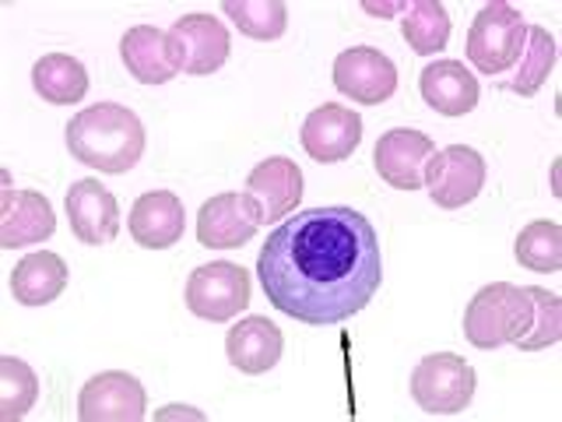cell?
I'll list each match as a JSON object with an SVG mask.
<instances>
[{
    "instance_id": "4",
    "label": "cell",
    "mask_w": 562,
    "mask_h": 422,
    "mask_svg": "<svg viewBox=\"0 0 562 422\" xmlns=\"http://www.w3.org/2000/svg\"><path fill=\"white\" fill-rule=\"evenodd\" d=\"M527 40V22L514 4L492 0L485 4L468 29V60L482 70V75H503L517 64Z\"/></svg>"
},
{
    "instance_id": "27",
    "label": "cell",
    "mask_w": 562,
    "mask_h": 422,
    "mask_svg": "<svg viewBox=\"0 0 562 422\" xmlns=\"http://www.w3.org/2000/svg\"><path fill=\"white\" fill-rule=\"evenodd\" d=\"M555 40L549 29H527V40H524V64L514 78H509V88H514L517 96H535L538 88L549 81L552 67H555Z\"/></svg>"
},
{
    "instance_id": "29",
    "label": "cell",
    "mask_w": 562,
    "mask_h": 422,
    "mask_svg": "<svg viewBox=\"0 0 562 422\" xmlns=\"http://www.w3.org/2000/svg\"><path fill=\"white\" fill-rule=\"evenodd\" d=\"M404 4H362V11H380V18H394V11H401Z\"/></svg>"
},
{
    "instance_id": "30",
    "label": "cell",
    "mask_w": 562,
    "mask_h": 422,
    "mask_svg": "<svg viewBox=\"0 0 562 422\" xmlns=\"http://www.w3.org/2000/svg\"><path fill=\"white\" fill-rule=\"evenodd\" d=\"M169 415H180V412H158V415H155V419H162V422H166V419H169ZM183 415H193V419H204V415H201V412H183Z\"/></svg>"
},
{
    "instance_id": "2",
    "label": "cell",
    "mask_w": 562,
    "mask_h": 422,
    "mask_svg": "<svg viewBox=\"0 0 562 422\" xmlns=\"http://www.w3.org/2000/svg\"><path fill=\"white\" fill-rule=\"evenodd\" d=\"M148 134L134 110L95 102L67 120V152L99 173H131L145 155Z\"/></svg>"
},
{
    "instance_id": "20",
    "label": "cell",
    "mask_w": 562,
    "mask_h": 422,
    "mask_svg": "<svg viewBox=\"0 0 562 422\" xmlns=\"http://www.w3.org/2000/svg\"><path fill=\"white\" fill-rule=\"evenodd\" d=\"M418 92L436 113H443V116H468L482 99L479 78H474L461 60L429 64L418 78Z\"/></svg>"
},
{
    "instance_id": "6",
    "label": "cell",
    "mask_w": 562,
    "mask_h": 422,
    "mask_svg": "<svg viewBox=\"0 0 562 422\" xmlns=\"http://www.w3.org/2000/svg\"><path fill=\"white\" fill-rule=\"evenodd\" d=\"M474 387H479L474 366L457 352H432L412 374V398L429 415L464 412L474 398Z\"/></svg>"
},
{
    "instance_id": "26",
    "label": "cell",
    "mask_w": 562,
    "mask_h": 422,
    "mask_svg": "<svg viewBox=\"0 0 562 422\" xmlns=\"http://www.w3.org/2000/svg\"><path fill=\"white\" fill-rule=\"evenodd\" d=\"M35 398H40V377H35V369L14 356L0 359V419L4 422L25 419Z\"/></svg>"
},
{
    "instance_id": "11",
    "label": "cell",
    "mask_w": 562,
    "mask_h": 422,
    "mask_svg": "<svg viewBox=\"0 0 562 422\" xmlns=\"http://www.w3.org/2000/svg\"><path fill=\"white\" fill-rule=\"evenodd\" d=\"M169 40L176 57H180V70L183 75H215V70L228 60L233 53V40H228L225 25L215 14H183L180 22L169 29Z\"/></svg>"
},
{
    "instance_id": "17",
    "label": "cell",
    "mask_w": 562,
    "mask_h": 422,
    "mask_svg": "<svg viewBox=\"0 0 562 422\" xmlns=\"http://www.w3.org/2000/svg\"><path fill=\"white\" fill-rule=\"evenodd\" d=\"M187 229V208L172 190L140 193L131 208V236L145 251H169Z\"/></svg>"
},
{
    "instance_id": "7",
    "label": "cell",
    "mask_w": 562,
    "mask_h": 422,
    "mask_svg": "<svg viewBox=\"0 0 562 422\" xmlns=\"http://www.w3.org/2000/svg\"><path fill=\"white\" fill-rule=\"evenodd\" d=\"M263 225V208L254 193H215L198 211V243L207 251H239Z\"/></svg>"
},
{
    "instance_id": "24",
    "label": "cell",
    "mask_w": 562,
    "mask_h": 422,
    "mask_svg": "<svg viewBox=\"0 0 562 422\" xmlns=\"http://www.w3.org/2000/svg\"><path fill=\"white\" fill-rule=\"evenodd\" d=\"M514 254H517V264L527 271H541V275L559 271L562 268V225L549 219L524 225L514 243Z\"/></svg>"
},
{
    "instance_id": "25",
    "label": "cell",
    "mask_w": 562,
    "mask_h": 422,
    "mask_svg": "<svg viewBox=\"0 0 562 422\" xmlns=\"http://www.w3.org/2000/svg\"><path fill=\"white\" fill-rule=\"evenodd\" d=\"M222 11L233 18L236 29L250 40H281L289 29V8L281 0H225Z\"/></svg>"
},
{
    "instance_id": "14",
    "label": "cell",
    "mask_w": 562,
    "mask_h": 422,
    "mask_svg": "<svg viewBox=\"0 0 562 422\" xmlns=\"http://www.w3.org/2000/svg\"><path fill=\"white\" fill-rule=\"evenodd\" d=\"M64 208H67V222H70V229H75V236L81 243L102 246V243L116 240V233H120V204L99 180L70 184Z\"/></svg>"
},
{
    "instance_id": "10",
    "label": "cell",
    "mask_w": 562,
    "mask_h": 422,
    "mask_svg": "<svg viewBox=\"0 0 562 422\" xmlns=\"http://www.w3.org/2000/svg\"><path fill=\"white\" fill-rule=\"evenodd\" d=\"M148 409V395L137 377L123 369H105L92 380H85L78 395L81 422H140Z\"/></svg>"
},
{
    "instance_id": "19",
    "label": "cell",
    "mask_w": 562,
    "mask_h": 422,
    "mask_svg": "<svg viewBox=\"0 0 562 422\" xmlns=\"http://www.w3.org/2000/svg\"><path fill=\"white\" fill-rule=\"evenodd\" d=\"M281 352H285V338H281V327L268 316H246V321L233 324L225 338V356L239 374L246 377H260L281 363Z\"/></svg>"
},
{
    "instance_id": "1",
    "label": "cell",
    "mask_w": 562,
    "mask_h": 422,
    "mask_svg": "<svg viewBox=\"0 0 562 422\" xmlns=\"http://www.w3.org/2000/svg\"><path fill=\"white\" fill-rule=\"evenodd\" d=\"M257 278L271 307L313 327L362 313L383 281L373 225L356 208H310L263 240Z\"/></svg>"
},
{
    "instance_id": "22",
    "label": "cell",
    "mask_w": 562,
    "mask_h": 422,
    "mask_svg": "<svg viewBox=\"0 0 562 422\" xmlns=\"http://www.w3.org/2000/svg\"><path fill=\"white\" fill-rule=\"evenodd\" d=\"M32 88L53 106H70L88 96V70L70 53H46L32 67Z\"/></svg>"
},
{
    "instance_id": "5",
    "label": "cell",
    "mask_w": 562,
    "mask_h": 422,
    "mask_svg": "<svg viewBox=\"0 0 562 422\" xmlns=\"http://www.w3.org/2000/svg\"><path fill=\"white\" fill-rule=\"evenodd\" d=\"M250 271L233 260H211L187 278V310L207 324H225L250 307Z\"/></svg>"
},
{
    "instance_id": "28",
    "label": "cell",
    "mask_w": 562,
    "mask_h": 422,
    "mask_svg": "<svg viewBox=\"0 0 562 422\" xmlns=\"http://www.w3.org/2000/svg\"><path fill=\"white\" fill-rule=\"evenodd\" d=\"M535 316H531V331L517 342L520 352H541L562 338V299L549 289H535Z\"/></svg>"
},
{
    "instance_id": "9",
    "label": "cell",
    "mask_w": 562,
    "mask_h": 422,
    "mask_svg": "<svg viewBox=\"0 0 562 422\" xmlns=\"http://www.w3.org/2000/svg\"><path fill=\"white\" fill-rule=\"evenodd\" d=\"M330 78L345 99H356L362 106H380L397 92V67L376 46H351L338 53Z\"/></svg>"
},
{
    "instance_id": "15",
    "label": "cell",
    "mask_w": 562,
    "mask_h": 422,
    "mask_svg": "<svg viewBox=\"0 0 562 422\" xmlns=\"http://www.w3.org/2000/svg\"><path fill=\"white\" fill-rule=\"evenodd\" d=\"M120 60L131 70V78L140 85H166L176 75H183L169 32L155 29V25H134L123 32Z\"/></svg>"
},
{
    "instance_id": "21",
    "label": "cell",
    "mask_w": 562,
    "mask_h": 422,
    "mask_svg": "<svg viewBox=\"0 0 562 422\" xmlns=\"http://www.w3.org/2000/svg\"><path fill=\"white\" fill-rule=\"evenodd\" d=\"M67 260L53 251H35L11 268V296L22 307H46L67 289Z\"/></svg>"
},
{
    "instance_id": "12",
    "label": "cell",
    "mask_w": 562,
    "mask_h": 422,
    "mask_svg": "<svg viewBox=\"0 0 562 422\" xmlns=\"http://www.w3.org/2000/svg\"><path fill=\"white\" fill-rule=\"evenodd\" d=\"M299 141H303V148L310 152V158H316V163H324V166L345 163L362 141V116L338 102L316 106V110L303 120Z\"/></svg>"
},
{
    "instance_id": "23",
    "label": "cell",
    "mask_w": 562,
    "mask_h": 422,
    "mask_svg": "<svg viewBox=\"0 0 562 422\" xmlns=\"http://www.w3.org/2000/svg\"><path fill=\"white\" fill-rule=\"evenodd\" d=\"M404 11L408 14L401 18V35L415 53L429 57L450 43V11L439 0H415Z\"/></svg>"
},
{
    "instance_id": "13",
    "label": "cell",
    "mask_w": 562,
    "mask_h": 422,
    "mask_svg": "<svg viewBox=\"0 0 562 422\" xmlns=\"http://www.w3.org/2000/svg\"><path fill=\"white\" fill-rule=\"evenodd\" d=\"M436 155V145L429 134L422 131H386L376 148L373 163L383 184H391L394 190H422L426 187V166Z\"/></svg>"
},
{
    "instance_id": "3",
    "label": "cell",
    "mask_w": 562,
    "mask_h": 422,
    "mask_svg": "<svg viewBox=\"0 0 562 422\" xmlns=\"http://www.w3.org/2000/svg\"><path fill=\"white\" fill-rule=\"evenodd\" d=\"M531 316H535L531 286L492 281V286L479 289V296L464 310V338L485 352L517 345L531 331Z\"/></svg>"
},
{
    "instance_id": "8",
    "label": "cell",
    "mask_w": 562,
    "mask_h": 422,
    "mask_svg": "<svg viewBox=\"0 0 562 422\" xmlns=\"http://www.w3.org/2000/svg\"><path fill=\"white\" fill-rule=\"evenodd\" d=\"M482 187H485V158L471 145H450L429 158L426 190L439 208L447 211L464 208L479 198Z\"/></svg>"
},
{
    "instance_id": "18",
    "label": "cell",
    "mask_w": 562,
    "mask_h": 422,
    "mask_svg": "<svg viewBox=\"0 0 562 422\" xmlns=\"http://www.w3.org/2000/svg\"><path fill=\"white\" fill-rule=\"evenodd\" d=\"M246 193H254L260 201L263 222L278 225L289 211L299 208V201H303V169L285 155H271L246 176Z\"/></svg>"
},
{
    "instance_id": "16",
    "label": "cell",
    "mask_w": 562,
    "mask_h": 422,
    "mask_svg": "<svg viewBox=\"0 0 562 422\" xmlns=\"http://www.w3.org/2000/svg\"><path fill=\"white\" fill-rule=\"evenodd\" d=\"M53 233H57V215L40 190H4L0 198V246L4 251L43 243Z\"/></svg>"
}]
</instances>
